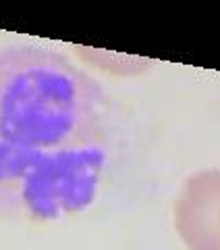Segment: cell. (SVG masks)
<instances>
[{
    "label": "cell",
    "mask_w": 220,
    "mask_h": 250,
    "mask_svg": "<svg viewBox=\"0 0 220 250\" xmlns=\"http://www.w3.org/2000/svg\"><path fill=\"white\" fill-rule=\"evenodd\" d=\"M175 229L187 250H220V169L195 171L183 182Z\"/></svg>",
    "instance_id": "7a4b0ae2"
},
{
    "label": "cell",
    "mask_w": 220,
    "mask_h": 250,
    "mask_svg": "<svg viewBox=\"0 0 220 250\" xmlns=\"http://www.w3.org/2000/svg\"><path fill=\"white\" fill-rule=\"evenodd\" d=\"M114 159L112 100L96 77L46 46H0V219L83 213Z\"/></svg>",
    "instance_id": "6da1fadb"
}]
</instances>
